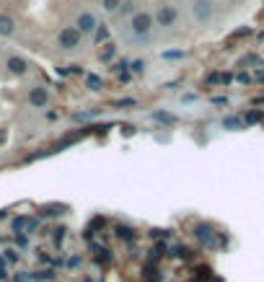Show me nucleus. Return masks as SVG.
I'll use <instances>...</instances> for the list:
<instances>
[{
    "mask_svg": "<svg viewBox=\"0 0 264 282\" xmlns=\"http://www.w3.org/2000/svg\"><path fill=\"white\" fill-rule=\"evenodd\" d=\"M153 29H156V24H153V13L150 11H137L130 16V31L137 42H148Z\"/></svg>",
    "mask_w": 264,
    "mask_h": 282,
    "instance_id": "f257e3e1",
    "label": "nucleus"
},
{
    "mask_svg": "<svg viewBox=\"0 0 264 282\" xmlns=\"http://www.w3.org/2000/svg\"><path fill=\"white\" fill-rule=\"evenodd\" d=\"M153 24H156L158 29H174V26L179 24V11H176V6H174V3H161V6L156 8V13H153Z\"/></svg>",
    "mask_w": 264,
    "mask_h": 282,
    "instance_id": "f03ea898",
    "label": "nucleus"
},
{
    "mask_svg": "<svg viewBox=\"0 0 264 282\" xmlns=\"http://www.w3.org/2000/svg\"><path fill=\"white\" fill-rule=\"evenodd\" d=\"M192 18L200 26H207L215 18V0H192Z\"/></svg>",
    "mask_w": 264,
    "mask_h": 282,
    "instance_id": "7ed1b4c3",
    "label": "nucleus"
},
{
    "mask_svg": "<svg viewBox=\"0 0 264 282\" xmlns=\"http://www.w3.org/2000/svg\"><path fill=\"white\" fill-rule=\"evenodd\" d=\"M81 31L75 29V26H65L57 31V47L65 50V52H73V50H78L81 47Z\"/></svg>",
    "mask_w": 264,
    "mask_h": 282,
    "instance_id": "20e7f679",
    "label": "nucleus"
},
{
    "mask_svg": "<svg viewBox=\"0 0 264 282\" xmlns=\"http://www.w3.org/2000/svg\"><path fill=\"white\" fill-rule=\"evenodd\" d=\"M26 99H29V104H31L34 109H44V106H50V101H52L47 86H31L29 93H26Z\"/></svg>",
    "mask_w": 264,
    "mask_h": 282,
    "instance_id": "39448f33",
    "label": "nucleus"
},
{
    "mask_svg": "<svg viewBox=\"0 0 264 282\" xmlns=\"http://www.w3.org/2000/svg\"><path fill=\"white\" fill-rule=\"evenodd\" d=\"M96 26H99V21H96V16L91 11H81L78 16H75V29L81 31V36L83 34H93Z\"/></svg>",
    "mask_w": 264,
    "mask_h": 282,
    "instance_id": "423d86ee",
    "label": "nucleus"
},
{
    "mask_svg": "<svg viewBox=\"0 0 264 282\" xmlns=\"http://www.w3.org/2000/svg\"><path fill=\"white\" fill-rule=\"evenodd\" d=\"M6 67H8L11 75H18V78H23V75L29 73V62H26L23 57H18V55H11V57L6 60Z\"/></svg>",
    "mask_w": 264,
    "mask_h": 282,
    "instance_id": "0eeeda50",
    "label": "nucleus"
},
{
    "mask_svg": "<svg viewBox=\"0 0 264 282\" xmlns=\"http://www.w3.org/2000/svg\"><path fill=\"white\" fill-rule=\"evenodd\" d=\"M16 29H18V24H16V18L11 13H0V36L11 39L16 34Z\"/></svg>",
    "mask_w": 264,
    "mask_h": 282,
    "instance_id": "6e6552de",
    "label": "nucleus"
},
{
    "mask_svg": "<svg viewBox=\"0 0 264 282\" xmlns=\"http://www.w3.org/2000/svg\"><path fill=\"white\" fill-rule=\"evenodd\" d=\"M195 236L202 241L207 249H215V233H212L210 225H197V228H195Z\"/></svg>",
    "mask_w": 264,
    "mask_h": 282,
    "instance_id": "1a4fd4ad",
    "label": "nucleus"
},
{
    "mask_svg": "<svg viewBox=\"0 0 264 282\" xmlns=\"http://www.w3.org/2000/svg\"><path fill=\"white\" fill-rule=\"evenodd\" d=\"M114 55H117V44L114 42H106L104 50H99V60L101 62H111V60H114Z\"/></svg>",
    "mask_w": 264,
    "mask_h": 282,
    "instance_id": "9d476101",
    "label": "nucleus"
},
{
    "mask_svg": "<svg viewBox=\"0 0 264 282\" xmlns=\"http://www.w3.org/2000/svg\"><path fill=\"white\" fill-rule=\"evenodd\" d=\"M122 18H130L132 13H137V8H135V0H122L119 3V11H117Z\"/></svg>",
    "mask_w": 264,
    "mask_h": 282,
    "instance_id": "9b49d317",
    "label": "nucleus"
},
{
    "mask_svg": "<svg viewBox=\"0 0 264 282\" xmlns=\"http://www.w3.org/2000/svg\"><path fill=\"white\" fill-rule=\"evenodd\" d=\"M93 34H96V36H93V42H96V44H101V42L106 44V42H109V26H106V24L96 26V31H93Z\"/></svg>",
    "mask_w": 264,
    "mask_h": 282,
    "instance_id": "f8f14e48",
    "label": "nucleus"
},
{
    "mask_svg": "<svg viewBox=\"0 0 264 282\" xmlns=\"http://www.w3.org/2000/svg\"><path fill=\"white\" fill-rule=\"evenodd\" d=\"M86 88H91V91H101V88H104V80H101L99 75H86Z\"/></svg>",
    "mask_w": 264,
    "mask_h": 282,
    "instance_id": "ddd939ff",
    "label": "nucleus"
},
{
    "mask_svg": "<svg viewBox=\"0 0 264 282\" xmlns=\"http://www.w3.org/2000/svg\"><path fill=\"white\" fill-rule=\"evenodd\" d=\"M145 70H148V62H145V60H132V62H130V73H132V75H142Z\"/></svg>",
    "mask_w": 264,
    "mask_h": 282,
    "instance_id": "4468645a",
    "label": "nucleus"
},
{
    "mask_svg": "<svg viewBox=\"0 0 264 282\" xmlns=\"http://www.w3.org/2000/svg\"><path fill=\"white\" fill-rule=\"evenodd\" d=\"M119 3H122V0H101V8H104L106 13H117V11H119Z\"/></svg>",
    "mask_w": 264,
    "mask_h": 282,
    "instance_id": "2eb2a0df",
    "label": "nucleus"
},
{
    "mask_svg": "<svg viewBox=\"0 0 264 282\" xmlns=\"http://www.w3.org/2000/svg\"><path fill=\"white\" fill-rule=\"evenodd\" d=\"M153 116H156V122H163V125H174V122H176V116H174V114H166V111H156Z\"/></svg>",
    "mask_w": 264,
    "mask_h": 282,
    "instance_id": "dca6fc26",
    "label": "nucleus"
},
{
    "mask_svg": "<svg viewBox=\"0 0 264 282\" xmlns=\"http://www.w3.org/2000/svg\"><path fill=\"white\" fill-rule=\"evenodd\" d=\"M223 125L228 127V130H238V127H241V119H236V116H228V119H223Z\"/></svg>",
    "mask_w": 264,
    "mask_h": 282,
    "instance_id": "f3484780",
    "label": "nucleus"
},
{
    "mask_svg": "<svg viewBox=\"0 0 264 282\" xmlns=\"http://www.w3.org/2000/svg\"><path fill=\"white\" fill-rule=\"evenodd\" d=\"M184 55H186L184 50H169V52H163V60H179Z\"/></svg>",
    "mask_w": 264,
    "mask_h": 282,
    "instance_id": "a211bd4d",
    "label": "nucleus"
},
{
    "mask_svg": "<svg viewBox=\"0 0 264 282\" xmlns=\"http://www.w3.org/2000/svg\"><path fill=\"white\" fill-rule=\"evenodd\" d=\"M117 236L125 238V241H132V230H130V228H122V225H119V228H117Z\"/></svg>",
    "mask_w": 264,
    "mask_h": 282,
    "instance_id": "6ab92c4d",
    "label": "nucleus"
},
{
    "mask_svg": "<svg viewBox=\"0 0 264 282\" xmlns=\"http://www.w3.org/2000/svg\"><path fill=\"white\" fill-rule=\"evenodd\" d=\"M16 244H18V249H26L29 246V238L23 233H16Z\"/></svg>",
    "mask_w": 264,
    "mask_h": 282,
    "instance_id": "aec40b11",
    "label": "nucleus"
},
{
    "mask_svg": "<svg viewBox=\"0 0 264 282\" xmlns=\"http://www.w3.org/2000/svg\"><path fill=\"white\" fill-rule=\"evenodd\" d=\"M62 241H65V228H57V230H55V244L60 246Z\"/></svg>",
    "mask_w": 264,
    "mask_h": 282,
    "instance_id": "412c9836",
    "label": "nucleus"
},
{
    "mask_svg": "<svg viewBox=\"0 0 264 282\" xmlns=\"http://www.w3.org/2000/svg\"><path fill=\"white\" fill-rule=\"evenodd\" d=\"M259 119H261L259 111H249V114H246V122H259Z\"/></svg>",
    "mask_w": 264,
    "mask_h": 282,
    "instance_id": "4be33fe9",
    "label": "nucleus"
},
{
    "mask_svg": "<svg viewBox=\"0 0 264 282\" xmlns=\"http://www.w3.org/2000/svg\"><path fill=\"white\" fill-rule=\"evenodd\" d=\"M16 259H18V254H16L13 249H8V251H6V259H3V262H16Z\"/></svg>",
    "mask_w": 264,
    "mask_h": 282,
    "instance_id": "5701e85b",
    "label": "nucleus"
},
{
    "mask_svg": "<svg viewBox=\"0 0 264 282\" xmlns=\"http://www.w3.org/2000/svg\"><path fill=\"white\" fill-rule=\"evenodd\" d=\"M3 279H8V272H6V262L0 259V282H3Z\"/></svg>",
    "mask_w": 264,
    "mask_h": 282,
    "instance_id": "b1692460",
    "label": "nucleus"
},
{
    "mask_svg": "<svg viewBox=\"0 0 264 282\" xmlns=\"http://www.w3.org/2000/svg\"><path fill=\"white\" fill-rule=\"evenodd\" d=\"M13 282H31V277H29V274H16Z\"/></svg>",
    "mask_w": 264,
    "mask_h": 282,
    "instance_id": "393cba45",
    "label": "nucleus"
},
{
    "mask_svg": "<svg viewBox=\"0 0 264 282\" xmlns=\"http://www.w3.org/2000/svg\"><path fill=\"white\" fill-rule=\"evenodd\" d=\"M78 264H81V256H73V259L67 262V267H70V269H75V267H78Z\"/></svg>",
    "mask_w": 264,
    "mask_h": 282,
    "instance_id": "a878e982",
    "label": "nucleus"
},
{
    "mask_svg": "<svg viewBox=\"0 0 264 282\" xmlns=\"http://www.w3.org/2000/svg\"><path fill=\"white\" fill-rule=\"evenodd\" d=\"M254 78H256V83H264V67H261V70H256V73H254Z\"/></svg>",
    "mask_w": 264,
    "mask_h": 282,
    "instance_id": "bb28decb",
    "label": "nucleus"
},
{
    "mask_svg": "<svg viewBox=\"0 0 264 282\" xmlns=\"http://www.w3.org/2000/svg\"><path fill=\"white\" fill-rule=\"evenodd\" d=\"M251 62H256V57H254V55H246V57L241 60V65H251Z\"/></svg>",
    "mask_w": 264,
    "mask_h": 282,
    "instance_id": "cd10ccee",
    "label": "nucleus"
},
{
    "mask_svg": "<svg viewBox=\"0 0 264 282\" xmlns=\"http://www.w3.org/2000/svg\"><path fill=\"white\" fill-rule=\"evenodd\" d=\"M132 104H135V99H125V101H119L117 106H132Z\"/></svg>",
    "mask_w": 264,
    "mask_h": 282,
    "instance_id": "c85d7f7f",
    "label": "nucleus"
},
{
    "mask_svg": "<svg viewBox=\"0 0 264 282\" xmlns=\"http://www.w3.org/2000/svg\"><path fill=\"white\" fill-rule=\"evenodd\" d=\"M3 140H6V132H0V145H3Z\"/></svg>",
    "mask_w": 264,
    "mask_h": 282,
    "instance_id": "c756f323",
    "label": "nucleus"
}]
</instances>
